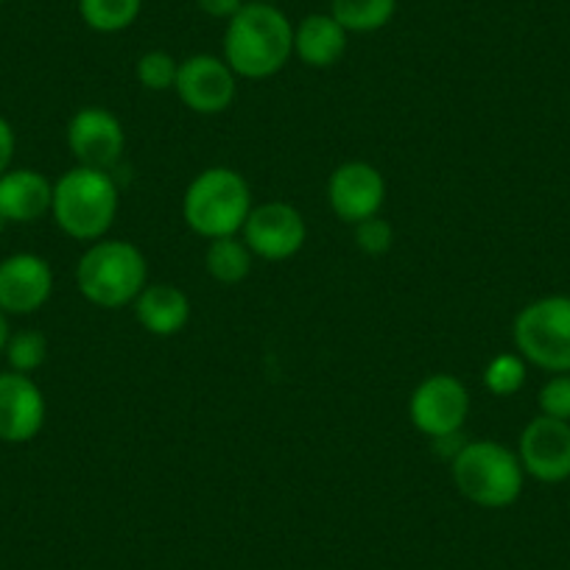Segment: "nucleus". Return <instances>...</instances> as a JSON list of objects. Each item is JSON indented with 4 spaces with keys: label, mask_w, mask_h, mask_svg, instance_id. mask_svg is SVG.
Instances as JSON below:
<instances>
[{
    "label": "nucleus",
    "mask_w": 570,
    "mask_h": 570,
    "mask_svg": "<svg viewBox=\"0 0 570 570\" xmlns=\"http://www.w3.org/2000/svg\"><path fill=\"white\" fill-rule=\"evenodd\" d=\"M46 425V394L23 372H0V442L26 445Z\"/></svg>",
    "instance_id": "obj_14"
},
{
    "label": "nucleus",
    "mask_w": 570,
    "mask_h": 570,
    "mask_svg": "<svg viewBox=\"0 0 570 570\" xmlns=\"http://www.w3.org/2000/svg\"><path fill=\"white\" fill-rule=\"evenodd\" d=\"M470 414V392L456 375H431L409 400L411 425L431 440L456 436Z\"/></svg>",
    "instance_id": "obj_7"
},
{
    "label": "nucleus",
    "mask_w": 570,
    "mask_h": 570,
    "mask_svg": "<svg viewBox=\"0 0 570 570\" xmlns=\"http://www.w3.org/2000/svg\"><path fill=\"white\" fill-rule=\"evenodd\" d=\"M76 285L87 303L118 311L149 285V263L129 240H96L76 266Z\"/></svg>",
    "instance_id": "obj_3"
},
{
    "label": "nucleus",
    "mask_w": 570,
    "mask_h": 570,
    "mask_svg": "<svg viewBox=\"0 0 570 570\" xmlns=\"http://www.w3.org/2000/svg\"><path fill=\"white\" fill-rule=\"evenodd\" d=\"M68 149L79 166L109 171L126 149L124 126L109 109H79L68 124Z\"/></svg>",
    "instance_id": "obj_12"
},
{
    "label": "nucleus",
    "mask_w": 570,
    "mask_h": 570,
    "mask_svg": "<svg viewBox=\"0 0 570 570\" xmlns=\"http://www.w3.org/2000/svg\"><path fill=\"white\" fill-rule=\"evenodd\" d=\"M179 101L196 115H218L233 107L235 92H238V76L233 73L224 57L213 53H196L179 62L177 73Z\"/></svg>",
    "instance_id": "obj_9"
},
{
    "label": "nucleus",
    "mask_w": 570,
    "mask_h": 570,
    "mask_svg": "<svg viewBox=\"0 0 570 570\" xmlns=\"http://www.w3.org/2000/svg\"><path fill=\"white\" fill-rule=\"evenodd\" d=\"M53 294V272L46 257L14 252L0 261V311L7 316H29L46 308Z\"/></svg>",
    "instance_id": "obj_11"
},
{
    "label": "nucleus",
    "mask_w": 570,
    "mask_h": 570,
    "mask_svg": "<svg viewBox=\"0 0 570 570\" xmlns=\"http://www.w3.org/2000/svg\"><path fill=\"white\" fill-rule=\"evenodd\" d=\"M540 414L570 422V375H553L537 394Z\"/></svg>",
    "instance_id": "obj_25"
},
{
    "label": "nucleus",
    "mask_w": 570,
    "mask_h": 570,
    "mask_svg": "<svg viewBox=\"0 0 570 570\" xmlns=\"http://www.w3.org/2000/svg\"><path fill=\"white\" fill-rule=\"evenodd\" d=\"M14 149H18V137H14L12 124L0 115V177L12 168Z\"/></svg>",
    "instance_id": "obj_26"
},
{
    "label": "nucleus",
    "mask_w": 570,
    "mask_h": 570,
    "mask_svg": "<svg viewBox=\"0 0 570 570\" xmlns=\"http://www.w3.org/2000/svg\"><path fill=\"white\" fill-rule=\"evenodd\" d=\"M53 183L35 168H9L0 177V222L35 224L51 213Z\"/></svg>",
    "instance_id": "obj_15"
},
{
    "label": "nucleus",
    "mask_w": 570,
    "mask_h": 570,
    "mask_svg": "<svg viewBox=\"0 0 570 570\" xmlns=\"http://www.w3.org/2000/svg\"><path fill=\"white\" fill-rule=\"evenodd\" d=\"M451 464L456 490L481 509H507L523 492V464L518 453L503 448L501 442H468L451 459Z\"/></svg>",
    "instance_id": "obj_5"
},
{
    "label": "nucleus",
    "mask_w": 570,
    "mask_h": 570,
    "mask_svg": "<svg viewBox=\"0 0 570 570\" xmlns=\"http://www.w3.org/2000/svg\"><path fill=\"white\" fill-rule=\"evenodd\" d=\"M386 202V183L383 174L370 163H344L331 174L327 183V205L336 213L338 222L358 224L381 213Z\"/></svg>",
    "instance_id": "obj_13"
},
{
    "label": "nucleus",
    "mask_w": 570,
    "mask_h": 570,
    "mask_svg": "<svg viewBox=\"0 0 570 570\" xmlns=\"http://www.w3.org/2000/svg\"><path fill=\"white\" fill-rule=\"evenodd\" d=\"M240 233H244V244L249 246L252 255L277 263L288 261L303 249L308 240V224L294 205L266 202L261 207H252Z\"/></svg>",
    "instance_id": "obj_8"
},
{
    "label": "nucleus",
    "mask_w": 570,
    "mask_h": 570,
    "mask_svg": "<svg viewBox=\"0 0 570 570\" xmlns=\"http://www.w3.org/2000/svg\"><path fill=\"white\" fill-rule=\"evenodd\" d=\"M9 361V370L31 375L40 370L48 358V338L40 331H18L9 336L7 350H3Z\"/></svg>",
    "instance_id": "obj_21"
},
{
    "label": "nucleus",
    "mask_w": 570,
    "mask_h": 570,
    "mask_svg": "<svg viewBox=\"0 0 570 570\" xmlns=\"http://www.w3.org/2000/svg\"><path fill=\"white\" fill-rule=\"evenodd\" d=\"M0 3H7V0H0Z\"/></svg>",
    "instance_id": "obj_30"
},
{
    "label": "nucleus",
    "mask_w": 570,
    "mask_h": 570,
    "mask_svg": "<svg viewBox=\"0 0 570 570\" xmlns=\"http://www.w3.org/2000/svg\"><path fill=\"white\" fill-rule=\"evenodd\" d=\"M350 35L331 12H316L294 26V53L308 68H333L347 53Z\"/></svg>",
    "instance_id": "obj_17"
},
{
    "label": "nucleus",
    "mask_w": 570,
    "mask_h": 570,
    "mask_svg": "<svg viewBox=\"0 0 570 570\" xmlns=\"http://www.w3.org/2000/svg\"><path fill=\"white\" fill-rule=\"evenodd\" d=\"M514 347L540 370L570 375V297L534 299L514 316Z\"/></svg>",
    "instance_id": "obj_6"
},
{
    "label": "nucleus",
    "mask_w": 570,
    "mask_h": 570,
    "mask_svg": "<svg viewBox=\"0 0 570 570\" xmlns=\"http://www.w3.org/2000/svg\"><path fill=\"white\" fill-rule=\"evenodd\" d=\"M142 0H79V18L98 35H118L140 18Z\"/></svg>",
    "instance_id": "obj_20"
},
{
    "label": "nucleus",
    "mask_w": 570,
    "mask_h": 570,
    "mask_svg": "<svg viewBox=\"0 0 570 570\" xmlns=\"http://www.w3.org/2000/svg\"><path fill=\"white\" fill-rule=\"evenodd\" d=\"M355 244H358L361 252L372 257L386 255L394 244V227L381 216L364 218V222L355 224Z\"/></svg>",
    "instance_id": "obj_24"
},
{
    "label": "nucleus",
    "mask_w": 570,
    "mask_h": 570,
    "mask_svg": "<svg viewBox=\"0 0 570 570\" xmlns=\"http://www.w3.org/2000/svg\"><path fill=\"white\" fill-rule=\"evenodd\" d=\"M331 14L347 35H372L392 23L397 0H331Z\"/></svg>",
    "instance_id": "obj_19"
},
{
    "label": "nucleus",
    "mask_w": 570,
    "mask_h": 570,
    "mask_svg": "<svg viewBox=\"0 0 570 570\" xmlns=\"http://www.w3.org/2000/svg\"><path fill=\"white\" fill-rule=\"evenodd\" d=\"M244 3L246 0H196L199 12H205L213 20H229Z\"/></svg>",
    "instance_id": "obj_27"
},
{
    "label": "nucleus",
    "mask_w": 570,
    "mask_h": 570,
    "mask_svg": "<svg viewBox=\"0 0 570 570\" xmlns=\"http://www.w3.org/2000/svg\"><path fill=\"white\" fill-rule=\"evenodd\" d=\"M261 3H277V0H261Z\"/></svg>",
    "instance_id": "obj_29"
},
{
    "label": "nucleus",
    "mask_w": 570,
    "mask_h": 570,
    "mask_svg": "<svg viewBox=\"0 0 570 570\" xmlns=\"http://www.w3.org/2000/svg\"><path fill=\"white\" fill-rule=\"evenodd\" d=\"M518 459L525 475L542 484H562L570 479V422L534 416L520 434Z\"/></svg>",
    "instance_id": "obj_10"
},
{
    "label": "nucleus",
    "mask_w": 570,
    "mask_h": 570,
    "mask_svg": "<svg viewBox=\"0 0 570 570\" xmlns=\"http://www.w3.org/2000/svg\"><path fill=\"white\" fill-rule=\"evenodd\" d=\"M51 216L73 240H101L118 216V185L112 174L76 166L53 183Z\"/></svg>",
    "instance_id": "obj_2"
},
{
    "label": "nucleus",
    "mask_w": 570,
    "mask_h": 570,
    "mask_svg": "<svg viewBox=\"0 0 570 570\" xmlns=\"http://www.w3.org/2000/svg\"><path fill=\"white\" fill-rule=\"evenodd\" d=\"M525 383V358L514 353H501L487 364L484 386L495 397H512Z\"/></svg>",
    "instance_id": "obj_22"
},
{
    "label": "nucleus",
    "mask_w": 570,
    "mask_h": 570,
    "mask_svg": "<svg viewBox=\"0 0 570 570\" xmlns=\"http://www.w3.org/2000/svg\"><path fill=\"white\" fill-rule=\"evenodd\" d=\"M135 73L140 87H146V90L151 92H166L174 90V85H177L179 62L168 51H160V48H157V51H146L137 59Z\"/></svg>",
    "instance_id": "obj_23"
},
{
    "label": "nucleus",
    "mask_w": 570,
    "mask_h": 570,
    "mask_svg": "<svg viewBox=\"0 0 570 570\" xmlns=\"http://www.w3.org/2000/svg\"><path fill=\"white\" fill-rule=\"evenodd\" d=\"M252 257L255 255L238 235H227V238H216L207 244L205 268L216 283L238 285L249 277Z\"/></svg>",
    "instance_id": "obj_18"
},
{
    "label": "nucleus",
    "mask_w": 570,
    "mask_h": 570,
    "mask_svg": "<svg viewBox=\"0 0 570 570\" xmlns=\"http://www.w3.org/2000/svg\"><path fill=\"white\" fill-rule=\"evenodd\" d=\"M294 57V26L274 3L246 0L227 20L224 62L238 79H272Z\"/></svg>",
    "instance_id": "obj_1"
},
{
    "label": "nucleus",
    "mask_w": 570,
    "mask_h": 570,
    "mask_svg": "<svg viewBox=\"0 0 570 570\" xmlns=\"http://www.w3.org/2000/svg\"><path fill=\"white\" fill-rule=\"evenodd\" d=\"M9 336H12V331H9V316L0 311V355H3V350H7Z\"/></svg>",
    "instance_id": "obj_28"
},
{
    "label": "nucleus",
    "mask_w": 570,
    "mask_h": 570,
    "mask_svg": "<svg viewBox=\"0 0 570 570\" xmlns=\"http://www.w3.org/2000/svg\"><path fill=\"white\" fill-rule=\"evenodd\" d=\"M135 316L151 336L171 338L190 322V299L183 288L168 283L146 285L135 299Z\"/></svg>",
    "instance_id": "obj_16"
},
{
    "label": "nucleus",
    "mask_w": 570,
    "mask_h": 570,
    "mask_svg": "<svg viewBox=\"0 0 570 570\" xmlns=\"http://www.w3.org/2000/svg\"><path fill=\"white\" fill-rule=\"evenodd\" d=\"M252 213L249 183L227 166L205 168L183 196V218L199 238L238 235Z\"/></svg>",
    "instance_id": "obj_4"
}]
</instances>
